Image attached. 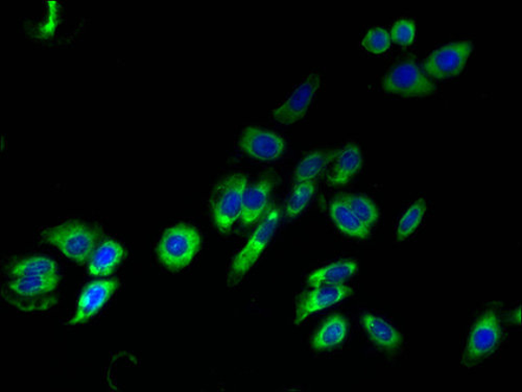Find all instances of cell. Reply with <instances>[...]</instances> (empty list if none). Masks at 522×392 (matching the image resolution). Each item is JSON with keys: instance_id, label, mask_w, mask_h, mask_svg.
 <instances>
[{"instance_id": "22", "label": "cell", "mask_w": 522, "mask_h": 392, "mask_svg": "<svg viewBox=\"0 0 522 392\" xmlns=\"http://www.w3.org/2000/svg\"><path fill=\"white\" fill-rule=\"evenodd\" d=\"M316 191L317 184L313 180L295 184L290 195V199L287 200L285 210L286 217L292 219L302 214L305 210V208L309 206L312 196L316 193Z\"/></svg>"}, {"instance_id": "18", "label": "cell", "mask_w": 522, "mask_h": 392, "mask_svg": "<svg viewBox=\"0 0 522 392\" xmlns=\"http://www.w3.org/2000/svg\"><path fill=\"white\" fill-rule=\"evenodd\" d=\"M329 212L338 230L348 235L349 237L367 239L370 236V228L356 218V215L338 196L330 202Z\"/></svg>"}, {"instance_id": "6", "label": "cell", "mask_w": 522, "mask_h": 392, "mask_svg": "<svg viewBox=\"0 0 522 392\" xmlns=\"http://www.w3.org/2000/svg\"><path fill=\"white\" fill-rule=\"evenodd\" d=\"M501 338L498 311L489 309L476 319L468 337L463 362L472 368L498 349Z\"/></svg>"}, {"instance_id": "13", "label": "cell", "mask_w": 522, "mask_h": 392, "mask_svg": "<svg viewBox=\"0 0 522 392\" xmlns=\"http://www.w3.org/2000/svg\"><path fill=\"white\" fill-rule=\"evenodd\" d=\"M273 184L271 180L264 179L248 187L239 220L244 227H250L261 218L269 206Z\"/></svg>"}, {"instance_id": "5", "label": "cell", "mask_w": 522, "mask_h": 392, "mask_svg": "<svg viewBox=\"0 0 522 392\" xmlns=\"http://www.w3.org/2000/svg\"><path fill=\"white\" fill-rule=\"evenodd\" d=\"M280 220V211L276 207H272L261 220L256 231L246 245L241 248L237 256L232 260L227 281L230 286L237 285L248 272L256 264L261 254L271 243L275 235Z\"/></svg>"}, {"instance_id": "12", "label": "cell", "mask_w": 522, "mask_h": 392, "mask_svg": "<svg viewBox=\"0 0 522 392\" xmlns=\"http://www.w3.org/2000/svg\"><path fill=\"white\" fill-rule=\"evenodd\" d=\"M119 287V281L116 280L95 281L85 287L77 302L76 315L68 324L76 325L88 322L109 302Z\"/></svg>"}, {"instance_id": "15", "label": "cell", "mask_w": 522, "mask_h": 392, "mask_svg": "<svg viewBox=\"0 0 522 392\" xmlns=\"http://www.w3.org/2000/svg\"><path fill=\"white\" fill-rule=\"evenodd\" d=\"M334 162L335 165L329 175V184L331 186L347 184L352 176H355L363 167L364 158L361 147L356 143H348L339 150Z\"/></svg>"}, {"instance_id": "26", "label": "cell", "mask_w": 522, "mask_h": 392, "mask_svg": "<svg viewBox=\"0 0 522 392\" xmlns=\"http://www.w3.org/2000/svg\"><path fill=\"white\" fill-rule=\"evenodd\" d=\"M511 320L515 325H521V307H518V308L514 310Z\"/></svg>"}, {"instance_id": "1", "label": "cell", "mask_w": 522, "mask_h": 392, "mask_svg": "<svg viewBox=\"0 0 522 392\" xmlns=\"http://www.w3.org/2000/svg\"><path fill=\"white\" fill-rule=\"evenodd\" d=\"M5 271L6 303L26 313L47 311L58 304L60 276L56 261L44 256L21 258L11 261Z\"/></svg>"}, {"instance_id": "9", "label": "cell", "mask_w": 522, "mask_h": 392, "mask_svg": "<svg viewBox=\"0 0 522 392\" xmlns=\"http://www.w3.org/2000/svg\"><path fill=\"white\" fill-rule=\"evenodd\" d=\"M320 86H321V76L318 73L306 76L303 82L292 91L290 97L273 111V119L285 126H290L303 119L315 100Z\"/></svg>"}, {"instance_id": "20", "label": "cell", "mask_w": 522, "mask_h": 392, "mask_svg": "<svg viewBox=\"0 0 522 392\" xmlns=\"http://www.w3.org/2000/svg\"><path fill=\"white\" fill-rule=\"evenodd\" d=\"M339 150L341 149L316 150L306 156L300 161L293 174L295 184L315 179L326 166L336 160Z\"/></svg>"}, {"instance_id": "24", "label": "cell", "mask_w": 522, "mask_h": 392, "mask_svg": "<svg viewBox=\"0 0 522 392\" xmlns=\"http://www.w3.org/2000/svg\"><path fill=\"white\" fill-rule=\"evenodd\" d=\"M390 44L391 37L389 32L382 28L370 30L363 40L364 48L375 55H380L387 51Z\"/></svg>"}, {"instance_id": "21", "label": "cell", "mask_w": 522, "mask_h": 392, "mask_svg": "<svg viewBox=\"0 0 522 392\" xmlns=\"http://www.w3.org/2000/svg\"><path fill=\"white\" fill-rule=\"evenodd\" d=\"M346 205H347L351 211L356 215L363 224L368 228L376 225L378 218H380V211L374 202L370 200L367 196L362 194L346 193L338 195Z\"/></svg>"}, {"instance_id": "2", "label": "cell", "mask_w": 522, "mask_h": 392, "mask_svg": "<svg viewBox=\"0 0 522 392\" xmlns=\"http://www.w3.org/2000/svg\"><path fill=\"white\" fill-rule=\"evenodd\" d=\"M102 236L100 227L81 221L64 222L45 228L40 234L43 243L54 245L77 264H84L93 257Z\"/></svg>"}, {"instance_id": "16", "label": "cell", "mask_w": 522, "mask_h": 392, "mask_svg": "<svg viewBox=\"0 0 522 392\" xmlns=\"http://www.w3.org/2000/svg\"><path fill=\"white\" fill-rule=\"evenodd\" d=\"M125 257V248L112 239L104 241L96 247L89 260L88 272L91 276L106 277L112 273Z\"/></svg>"}, {"instance_id": "11", "label": "cell", "mask_w": 522, "mask_h": 392, "mask_svg": "<svg viewBox=\"0 0 522 392\" xmlns=\"http://www.w3.org/2000/svg\"><path fill=\"white\" fill-rule=\"evenodd\" d=\"M311 291L305 293L297 306L293 323L302 325L305 319L349 298L352 294L350 286L345 284L322 285L313 287Z\"/></svg>"}, {"instance_id": "4", "label": "cell", "mask_w": 522, "mask_h": 392, "mask_svg": "<svg viewBox=\"0 0 522 392\" xmlns=\"http://www.w3.org/2000/svg\"><path fill=\"white\" fill-rule=\"evenodd\" d=\"M201 248V235L197 228L185 224L169 227L163 234L157 256L169 271H181L191 264Z\"/></svg>"}, {"instance_id": "8", "label": "cell", "mask_w": 522, "mask_h": 392, "mask_svg": "<svg viewBox=\"0 0 522 392\" xmlns=\"http://www.w3.org/2000/svg\"><path fill=\"white\" fill-rule=\"evenodd\" d=\"M473 44L460 41L446 45L430 54L422 64V73L434 80H446L464 69Z\"/></svg>"}, {"instance_id": "17", "label": "cell", "mask_w": 522, "mask_h": 392, "mask_svg": "<svg viewBox=\"0 0 522 392\" xmlns=\"http://www.w3.org/2000/svg\"><path fill=\"white\" fill-rule=\"evenodd\" d=\"M348 322L341 315L329 316L320 326L311 338V348L316 351H328L341 345L348 334Z\"/></svg>"}, {"instance_id": "7", "label": "cell", "mask_w": 522, "mask_h": 392, "mask_svg": "<svg viewBox=\"0 0 522 392\" xmlns=\"http://www.w3.org/2000/svg\"><path fill=\"white\" fill-rule=\"evenodd\" d=\"M387 94L401 97H428L436 93V85L413 62H402L383 77Z\"/></svg>"}, {"instance_id": "14", "label": "cell", "mask_w": 522, "mask_h": 392, "mask_svg": "<svg viewBox=\"0 0 522 392\" xmlns=\"http://www.w3.org/2000/svg\"><path fill=\"white\" fill-rule=\"evenodd\" d=\"M361 323L370 341L378 348L388 352H394L400 348L403 343L401 333L386 319L372 315V313H364L361 318Z\"/></svg>"}, {"instance_id": "3", "label": "cell", "mask_w": 522, "mask_h": 392, "mask_svg": "<svg viewBox=\"0 0 522 392\" xmlns=\"http://www.w3.org/2000/svg\"><path fill=\"white\" fill-rule=\"evenodd\" d=\"M249 180L244 174H232L219 183L212 195V213L215 226L224 234L230 233L239 219Z\"/></svg>"}, {"instance_id": "19", "label": "cell", "mask_w": 522, "mask_h": 392, "mask_svg": "<svg viewBox=\"0 0 522 392\" xmlns=\"http://www.w3.org/2000/svg\"><path fill=\"white\" fill-rule=\"evenodd\" d=\"M357 272L356 261L342 260L331 263L311 272L308 278V285L318 287L322 285L345 284Z\"/></svg>"}, {"instance_id": "23", "label": "cell", "mask_w": 522, "mask_h": 392, "mask_svg": "<svg viewBox=\"0 0 522 392\" xmlns=\"http://www.w3.org/2000/svg\"><path fill=\"white\" fill-rule=\"evenodd\" d=\"M427 211V201L424 199L417 200L410 206L400 221L397 227L398 241L406 240L410 235L414 234L421 225L424 215Z\"/></svg>"}, {"instance_id": "10", "label": "cell", "mask_w": 522, "mask_h": 392, "mask_svg": "<svg viewBox=\"0 0 522 392\" xmlns=\"http://www.w3.org/2000/svg\"><path fill=\"white\" fill-rule=\"evenodd\" d=\"M238 146L253 159L275 161L282 158L285 142L282 136L269 129L250 127L241 133Z\"/></svg>"}, {"instance_id": "25", "label": "cell", "mask_w": 522, "mask_h": 392, "mask_svg": "<svg viewBox=\"0 0 522 392\" xmlns=\"http://www.w3.org/2000/svg\"><path fill=\"white\" fill-rule=\"evenodd\" d=\"M391 39L394 43L407 47L412 44L416 37V25L408 19L397 22L391 30Z\"/></svg>"}]
</instances>
